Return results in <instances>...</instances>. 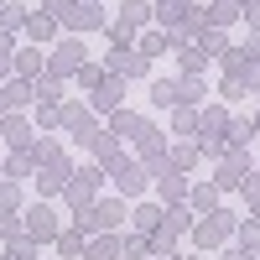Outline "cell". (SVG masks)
I'll list each match as a JSON object with an SVG mask.
<instances>
[{
  "label": "cell",
  "instance_id": "obj_1",
  "mask_svg": "<svg viewBox=\"0 0 260 260\" xmlns=\"http://www.w3.org/2000/svg\"><path fill=\"white\" fill-rule=\"evenodd\" d=\"M120 224H125V203H99L89 213H78V234H83V240L99 234V229H120Z\"/></svg>",
  "mask_w": 260,
  "mask_h": 260
},
{
  "label": "cell",
  "instance_id": "obj_2",
  "mask_svg": "<svg viewBox=\"0 0 260 260\" xmlns=\"http://www.w3.org/2000/svg\"><path fill=\"white\" fill-rule=\"evenodd\" d=\"M234 229V219H229V213H219V208H213L208 213V219L203 224H192V240H198L203 250H213V245H224V234Z\"/></svg>",
  "mask_w": 260,
  "mask_h": 260
},
{
  "label": "cell",
  "instance_id": "obj_3",
  "mask_svg": "<svg viewBox=\"0 0 260 260\" xmlns=\"http://www.w3.org/2000/svg\"><path fill=\"white\" fill-rule=\"evenodd\" d=\"M104 73H110V78H141V73H146V57H141L136 47H115L110 62H104Z\"/></svg>",
  "mask_w": 260,
  "mask_h": 260
},
{
  "label": "cell",
  "instance_id": "obj_4",
  "mask_svg": "<svg viewBox=\"0 0 260 260\" xmlns=\"http://www.w3.org/2000/svg\"><path fill=\"white\" fill-rule=\"evenodd\" d=\"M94 192H99V167H83V172L68 177V203H73V208H83Z\"/></svg>",
  "mask_w": 260,
  "mask_h": 260
},
{
  "label": "cell",
  "instance_id": "obj_5",
  "mask_svg": "<svg viewBox=\"0 0 260 260\" xmlns=\"http://www.w3.org/2000/svg\"><path fill=\"white\" fill-rule=\"evenodd\" d=\"M110 172H115V187L125 192V198H136V192L146 187V167H136V161H120V156H115Z\"/></svg>",
  "mask_w": 260,
  "mask_h": 260
},
{
  "label": "cell",
  "instance_id": "obj_6",
  "mask_svg": "<svg viewBox=\"0 0 260 260\" xmlns=\"http://www.w3.org/2000/svg\"><path fill=\"white\" fill-rule=\"evenodd\" d=\"M62 21H68L73 31H94V26H104V11H99V6H89V0H73V6L62 11Z\"/></svg>",
  "mask_w": 260,
  "mask_h": 260
},
{
  "label": "cell",
  "instance_id": "obj_7",
  "mask_svg": "<svg viewBox=\"0 0 260 260\" xmlns=\"http://www.w3.org/2000/svg\"><path fill=\"white\" fill-rule=\"evenodd\" d=\"M26 240H31V245H37V240H57V219H52L47 203H37V208L26 213Z\"/></svg>",
  "mask_w": 260,
  "mask_h": 260
},
{
  "label": "cell",
  "instance_id": "obj_8",
  "mask_svg": "<svg viewBox=\"0 0 260 260\" xmlns=\"http://www.w3.org/2000/svg\"><path fill=\"white\" fill-rule=\"evenodd\" d=\"M78 68H83V42H62L57 57H52V78L57 73H78Z\"/></svg>",
  "mask_w": 260,
  "mask_h": 260
},
{
  "label": "cell",
  "instance_id": "obj_9",
  "mask_svg": "<svg viewBox=\"0 0 260 260\" xmlns=\"http://www.w3.org/2000/svg\"><path fill=\"white\" fill-rule=\"evenodd\" d=\"M120 94H125V78H110V73H104V83L94 89V110H120Z\"/></svg>",
  "mask_w": 260,
  "mask_h": 260
},
{
  "label": "cell",
  "instance_id": "obj_10",
  "mask_svg": "<svg viewBox=\"0 0 260 260\" xmlns=\"http://www.w3.org/2000/svg\"><path fill=\"white\" fill-rule=\"evenodd\" d=\"M161 219H167V213H161L156 203H141V208H136V219H130V224H136L141 234H156V229H161Z\"/></svg>",
  "mask_w": 260,
  "mask_h": 260
},
{
  "label": "cell",
  "instance_id": "obj_11",
  "mask_svg": "<svg viewBox=\"0 0 260 260\" xmlns=\"http://www.w3.org/2000/svg\"><path fill=\"white\" fill-rule=\"evenodd\" d=\"M146 21H151L146 0H125V6H120V26H130V31H136V26H146Z\"/></svg>",
  "mask_w": 260,
  "mask_h": 260
},
{
  "label": "cell",
  "instance_id": "obj_12",
  "mask_svg": "<svg viewBox=\"0 0 260 260\" xmlns=\"http://www.w3.org/2000/svg\"><path fill=\"white\" fill-rule=\"evenodd\" d=\"M110 136H125V141H141V136H146V120H136V115H115Z\"/></svg>",
  "mask_w": 260,
  "mask_h": 260
},
{
  "label": "cell",
  "instance_id": "obj_13",
  "mask_svg": "<svg viewBox=\"0 0 260 260\" xmlns=\"http://www.w3.org/2000/svg\"><path fill=\"white\" fill-rule=\"evenodd\" d=\"M240 172H245V156H240V151H234V156L219 167V187H240L245 177H240Z\"/></svg>",
  "mask_w": 260,
  "mask_h": 260
},
{
  "label": "cell",
  "instance_id": "obj_14",
  "mask_svg": "<svg viewBox=\"0 0 260 260\" xmlns=\"http://www.w3.org/2000/svg\"><path fill=\"white\" fill-rule=\"evenodd\" d=\"M26 99H31V89H26V83H6V89H0V110H21Z\"/></svg>",
  "mask_w": 260,
  "mask_h": 260
},
{
  "label": "cell",
  "instance_id": "obj_15",
  "mask_svg": "<svg viewBox=\"0 0 260 260\" xmlns=\"http://www.w3.org/2000/svg\"><path fill=\"white\" fill-rule=\"evenodd\" d=\"M26 31H31L37 42H47V37L57 31V16H42V11H37V16H26Z\"/></svg>",
  "mask_w": 260,
  "mask_h": 260
},
{
  "label": "cell",
  "instance_id": "obj_16",
  "mask_svg": "<svg viewBox=\"0 0 260 260\" xmlns=\"http://www.w3.org/2000/svg\"><path fill=\"white\" fill-rule=\"evenodd\" d=\"M198 42H203V47H198L203 57H224V52H229V42H224V31H219V26H213V31H203Z\"/></svg>",
  "mask_w": 260,
  "mask_h": 260
},
{
  "label": "cell",
  "instance_id": "obj_17",
  "mask_svg": "<svg viewBox=\"0 0 260 260\" xmlns=\"http://www.w3.org/2000/svg\"><path fill=\"white\" fill-rule=\"evenodd\" d=\"M167 47H172V37H161V31H146L141 37V57H161Z\"/></svg>",
  "mask_w": 260,
  "mask_h": 260
},
{
  "label": "cell",
  "instance_id": "obj_18",
  "mask_svg": "<svg viewBox=\"0 0 260 260\" xmlns=\"http://www.w3.org/2000/svg\"><path fill=\"white\" fill-rule=\"evenodd\" d=\"M37 99H42V104H57V99H62V83H57V78H37Z\"/></svg>",
  "mask_w": 260,
  "mask_h": 260
},
{
  "label": "cell",
  "instance_id": "obj_19",
  "mask_svg": "<svg viewBox=\"0 0 260 260\" xmlns=\"http://www.w3.org/2000/svg\"><path fill=\"white\" fill-rule=\"evenodd\" d=\"M213 203H219V187H192V208L213 213Z\"/></svg>",
  "mask_w": 260,
  "mask_h": 260
},
{
  "label": "cell",
  "instance_id": "obj_20",
  "mask_svg": "<svg viewBox=\"0 0 260 260\" xmlns=\"http://www.w3.org/2000/svg\"><path fill=\"white\" fill-rule=\"evenodd\" d=\"M0 21L16 31V26H26V6H16V0H6V11H0Z\"/></svg>",
  "mask_w": 260,
  "mask_h": 260
},
{
  "label": "cell",
  "instance_id": "obj_21",
  "mask_svg": "<svg viewBox=\"0 0 260 260\" xmlns=\"http://www.w3.org/2000/svg\"><path fill=\"white\" fill-rule=\"evenodd\" d=\"M73 78L83 83V89H99V83H104V68H94V62H83V68H78Z\"/></svg>",
  "mask_w": 260,
  "mask_h": 260
},
{
  "label": "cell",
  "instance_id": "obj_22",
  "mask_svg": "<svg viewBox=\"0 0 260 260\" xmlns=\"http://www.w3.org/2000/svg\"><path fill=\"white\" fill-rule=\"evenodd\" d=\"M0 130H6V141H11V146H26V125H21L16 115H6V125H0Z\"/></svg>",
  "mask_w": 260,
  "mask_h": 260
},
{
  "label": "cell",
  "instance_id": "obj_23",
  "mask_svg": "<svg viewBox=\"0 0 260 260\" xmlns=\"http://www.w3.org/2000/svg\"><path fill=\"white\" fill-rule=\"evenodd\" d=\"M182 177H177V172H161V198H182Z\"/></svg>",
  "mask_w": 260,
  "mask_h": 260
},
{
  "label": "cell",
  "instance_id": "obj_24",
  "mask_svg": "<svg viewBox=\"0 0 260 260\" xmlns=\"http://www.w3.org/2000/svg\"><path fill=\"white\" fill-rule=\"evenodd\" d=\"M57 250H62V255H78V250H83V234H78V229H73V234H57Z\"/></svg>",
  "mask_w": 260,
  "mask_h": 260
},
{
  "label": "cell",
  "instance_id": "obj_25",
  "mask_svg": "<svg viewBox=\"0 0 260 260\" xmlns=\"http://www.w3.org/2000/svg\"><path fill=\"white\" fill-rule=\"evenodd\" d=\"M110 42H115V47H136V31H130V26H120V21H115V26H110Z\"/></svg>",
  "mask_w": 260,
  "mask_h": 260
},
{
  "label": "cell",
  "instance_id": "obj_26",
  "mask_svg": "<svg viewBox=\"0 0 260 260\" xmlns=\"http://www.w3.org/2000/svg\"><path fill=\"white\" fill-rule=\"evenodd\" d=\"M89 260H115V240H94L89 245Z\"/></svg>",
  "mask_w": 260,
  "mask_h": 260
},
{
  "label": "cell",
  "instance_id": "obj_27",
  "mask_svg": "<svg viewBox=\"0 0 260 260\" xmlns=\"http://www.w3.org/2000/svg\"><path fill=\"white\" fill-rule=\"evenodd\" d=\"M0 234H6V240H16V213L0 203Z\"/></svg>",
  "mask_w": 260,
  "mask_h": 260
},
{
  "label": "cell",
  "instance_id": "obj_28",
  "mask_svg": "<svg viewBox=\"0 0 260 260\" xmlns=\"http://www.w3.org/2000/svg\"><path fill=\"white\" fill-rule=\"evenodd\" d=\"M240 240H245V245H255V250H260V224H240Z\"/></svg>",
  "mask_w": 260,
  "mask_h": 260
},
{
  "label": "cell",
  "instance_id": "obj_29",
  "mask_svg": "<svg viewBox=\"0 0 260 260\" xmlns=\"http://www.w3.org/2000/svg\"><path fill=\"white\" fill-rule=\"evenodd\" d=\"M37 62H42L37 52H21V57H16V68H21V73H37Z\"/></svg>",
  "mask_w": 260,
  "mask_h": 260
},
{
  "label": "cell",
  "instance_id": "obj_30",
  "mask_svg": "<svg viewBox=\"0 0 260 260\" xmlns=\"http://www.w3.org/2000/svg\"><path fill=\"white\" fill-rule=\"evenodd\" d=\"M245 16H250L255 26H260V0H245Z\"/></svg>",
  "mask_w": 260,
  "mask_h": 260
},
{
  "label": "cell",
  "instance_id": "obj_31",
  "mask_svg": "<svg viewBox=\"0 0 260 260\" xmlns=\"http://www.w3.org/2000/svg\"><path fill=\"white\" fill-rule=\"evenodd\" d=\"M224 260H250V255H245V250H229V255H224Z\"/></svg>",
  "mask_w": 260,
  "mask_h": 260
},
{
  "label": "cell",
  "instance_id": "obj_32",
  "mask_svg": "<svg viewBox=\"0 0 260 260\" xmlns=\"http://www.w3.org/2000/svg\"><path fill=\"white\" fill-rule=\"evenodd\" d=\"M89 6H94V0H89Z\"/></svg>",
  "mask_w": 260,
  "mask_h": 260
}]
</instances>
